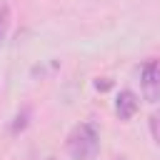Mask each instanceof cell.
<instances>
[{
  "label": "cell",
  "instance_id": "1",
  "mask_svg": "<svg viewBox=\"0 0 160 160\" xmlns=\"http://www.w3.org/2000/svg\"><path fill=\"white\" fill-rule=\"evenodd\" d=\"M65 148L72 160H95L100 152V130L92 122H78L68 132Z\"/></svg>",
  "mask_w": 160,
  "mask_h": 160
},
{
  "label": "cell",
  "instance_id": "2",
  "mask_svg": "<svg viewBox=\"0 0 160 160\" xmlns=\"http://www.w3.org/2000/svg\"><path fill=\"white\" fill-rule=\"evenodd\" d=\"M140 90L148 102L160 100V58H148L140 65Z\"/></svg>",
  "mask_w": 160,
  "mask_h": 160
},
{
  "label": "cell",
  "instance_id": "3",
  "mask_svg": "<svg viewBox=\"0 0 160 160\" xmlns=\"http://www.w3.org/2000/svg\"><path fill=\"white\" fill-rule=\"evenodd\" d=\"M140 102H138V95L132 90H120L118 98H115V112L120 120H130L135 112H138Z\"/></svg>",
  "mask_w": 160,
  "mask_h": 160
},
{
  "label": "cell",
  "instance_id": "4",
  "mask_svg": "<svg viewBox=\"0 0 160 160\" xmlns=\"http://www.w3.org/2000/svg\"><path fill=\"white\" fill-rule=\"evenodd\" d=\"M8 28H10V8L5 0H0V42L8 35Z\"/></svg>",
  "mask_w": 160,
  "mask_h": 160
},
{
  "label": "cell",
  "instance_id": "5",
  "mask_svg": "<svg viewBox=\"0 0 160 160\" xmlns=\"http://www.w3.org/2000/svg\"><path fill=\"white\" fill-rule=\"evenodd\" d=\"M28 118H30V110H28V108H25L22 112H18V115H15V122H12V132H20V130L28 125Z\"/></svg>",
  "mask_w": 160,
  "mask_h": 160
},
{
  "label": "cell",
  "instance_id": "6",
  "mask_svg": "<svg viewBox=\"0 0 160 160\" xmlns=\"http://www.w3.org/2000/svg\"><path fill=\"white\" fill-rule=\"evenodd\" d=\"M150 130H152L155 142L160 145V112H152V118H150Z\"/></svg>",
  "mask_w": 160,
  "mask_h": 160
},
{
  "label": "cell",
  "instance_id": "7",
  "mask_svg": "<svg viewBox=\"0 0 160 160\" xmlns=\"http://www.w3.org/2000/svg\"><path fill=\"white\" fill-rule=\"evenodd\" d=\"M45 160H58V158H45Z\"/></svg>",
  "mask_w": 160,
  "mask_h": 160
}]
</instances>
